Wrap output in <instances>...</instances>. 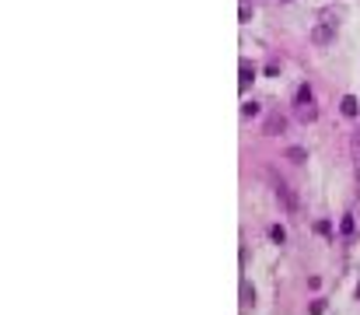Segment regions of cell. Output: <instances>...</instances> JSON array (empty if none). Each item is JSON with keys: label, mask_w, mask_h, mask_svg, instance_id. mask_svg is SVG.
<instances>
[{"label": "cell", "mask_w": 360, "mask_h": 315, "mask_svg": "<svg viewBox=\"0 0 360 315\" xmlns=\"http://www.w3.org/2000/svg\"><path fill=\"white\" fill-rule=\"evenodd\" d=\"M294 112H297V119H301V123H315V119H318L315 91H311L308 84H301V88L294 91Z\"/></svg>", "instance_id": "1"}, {"label": "cell", "mask_w": 360, "mask_h": 315, "mask_svg": "<svg viewBox=\"0 0 360 315\" xmlns=\"http://www.w3.org/2000/svg\"><path fill=\"white\" fill-rule=\"evenodd\" d=\"M311 42H315V46L336 42V21H318V25L311 28Z\"/></svg>", "instance_id": "2"}, {"label": "cell", "mask_w": 360, "mask_h": 315, "mask_svg": "<svg viewBox=\"0 0 360 315\" xmlns=\"http://www.w3.org/2000/svg\"><path fill=\"white\" fill-rule=\"evenodd\" d=\"M284 130H287V116L269 112V116H266V123H262V133H266V137H277V133H284Z\"/></svg>", "instance_id": "3"}, {"label": "cell", "mask_w": 360, "mask_h": 315, "mask_svg": "<svg viewBox=\"0 0 360 315\" xmlns=\"http://www.w3.org/2000/svg\"><path fill=\"white\" fill-rule=\"evenodd\" d=\"M353 231H357V214H343V221H339V238H343V242H353Z\"/></svg>", "instance_id": "4"}, {"label": "cell", "mask_w": 360, "mask_h": 315, "mask_svg": "<svg viewBox=\"0 0 360 315\" xmlns=\"http://www.w3.org/2000/svg\"><path fill=\"white\" fill-rule=\"evenodd\" d=\"M238 74H241V77H238V84H241V91H245V88H248V84L255 81V67H252L248 60H241V67H238Z\"/></svg>", "instance_id": "5"}, {"label": "cell", "mask_w": 360, "mask_h": 315, "mask_svg": "<svg viewBox=\"0 0 360 315\" xmlns=\"http://www.w3.org/2000/svg\"><path fill=\"white\" fill-rule=\"evenodd\" d=\"M339 112H343V116H357V112H360L357 98H353V95H343V102H339Z\"/></svg>", "instance_id": "6"}, {"label": "cell", "mask_w": 360, "mask_h": 315, "mask_svg": "<svg viewBox=\"0 0 360 315\" xmlns=\"http://www.w3.org/2000/svg\"><path fill=\"white\" fill-rule=\"evenodd\" d=\"M277 196H280V200L287 203V210H297V200H294V193H290L284 182H277Z\"/></svg>", "instance_id": "7"}, {"label": "cell", "mask_w": 360, "mask_h": 315, "mask_svg": "<svg viewBox=\"0 0 360 315\" xmlns=\"http://www.w3.org/2000/svg\"><path fill=\"white\" fill-rule=\"evenodd\" d=\"M287 161L301 165V161H308V151H304V147H287Z\"/></svg>", "instance_id": "8"}, {"label": "cell", "mask_w": 360, "mask_h": 315, "mask_svg": "<svg viewBox=\"0 0 360 315\" xmlns=\"http://www.w3.org/2000/svg\"><path fill=\"white\" fill-rule=\"evenodd\" d=\"M269 238H273L277 245H284V242H287V231H284L280 224H269Z\"/></svg>", "instance_id": "9"}, {"label": "cell", "mask_w": 360, "mask_h": 315, "mask_svg": "<svg viewBox=\"0 0 360 315\" xmlns=\"http://www.w3.org/2000/svg\"><path fill=\"white\" fill-rule=\"evenodd\" d=\"M259 112H262L259 102H245V105H241V116H259Z\"/></svg>", "instance_id": "10"}, {"label": "cell", "mask_w": 360, "mask_h": 315, "mask_svg": "<svg viewBox=\"0 0 360 315\" xmlns=\"http://www.w3.org/2000/svg\"><path fill=\"white\" fill-rule=\"evenodd\" d=\"M350 151H353V161L360 165V130L353 133V137H350Z\"/></svg>", "instance_id": "11"}, {"label": "cell", "mask_w": 360, "mask_h": 315, "mask_svg": "<svg viewBox=\"0 0 360 315\" xmlns=\"http://www.w3.org/2000/svg\"><path fill=\"white\" fill-rule=\"evenodd\" d=\"M315 231H318V235H332V224H329V221H315Z\"/></svg>", "instance_id": "12"}, {"label": "cell", "mask_w": 360, "mask_h": 315, "mask_svg": "<svg viewBox=\"0 0 360 315\" xmlns=\"http://www.w3.org/2000/svg\"><path fill=\"white\" fill-rule=\"evenodd\" d=\"M308 312H311V315H322V312H325V298H318V301H315Z\"/></svg>", "instance_id": "13"}, {"label": "cell", "mask_w": 360, "mask_h": 315, "mask_svg": "<svg viewBox=\"0 0 360 315\" xmlns=\"http://www.w3.org/2000/svg\"><path fill=\"white\" fill-rule=\"evenodd\" d=\"M241 298H245V301H255V291H252V287L245 284V287H241Z\"/></svg>", "instance_id": "14"}, {"label": "cell", "mask_w": 360, "mask_h": 315, "mask_svg": "<svg viewBox=\"0 0 360 315\" xmlns=\"http://www.w3.org/2000/svg\"><path fill=\"white\" fill-rule=\"evenodd\" d=\"M357 301H360V284H357Z\"/></svg>", "instance_id": "15"}]
</instances>
